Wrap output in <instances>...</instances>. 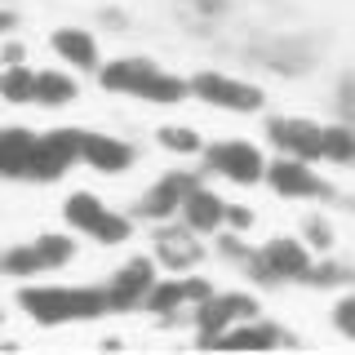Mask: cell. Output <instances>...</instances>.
I'll list each match as a JSON object with an SVG mask.
<instances>
[{"mask_svg":"<svg viewBox=\"0 0 355 355\" xmlns=\"http://www.w3.org/2000/svg\"><path fill=\"white\" fill-rule=\"evenodd\" d=\"M155 142H160L164 151H173V155H205V138H200L196 129H187V125H164L155 133Z\"/></svg>","mask_w":355,"mask_h":355,"instance_id":"obj_25","label":"cell"},{"mask_svg":"<svg viewBox=\"0 0 355 355\" xmlns=\"http://www.w3.org/2000/svg\"><path fill=\"white\" fill-rule=\"evenodd\" d=\"M0 271L14 275V280H31V275H40V271H44V262H40L36 240H31V244H14L9 253H0Z\"/></svg>","mask_w":355,"mask_h":355,"instance_id":"obj_23","label":"cell"},{"mask_svg":"<svg viewBox=\"0 0 355 355\" xmlns=\"http://www.w3.org/2000/svg\"><path fill=\"white\" fill-rule=\"evenodd\" d=\"M324 164H355V125L347 120H333L324 125Z\"/></svg>","mask_w":355,"mask_h":355,"instance_id":"obj_22","label":"cell"},{"mask_svg":"<svg viewBox=\"0 0 355 355\" xmlns=\"http://www.w3.org/2000/svg\"><path fill=\"white\" fill-rule=\"evenodd\" d=\"M36 147V133L31 129H0V178H22Z\"/></svg>","mask_w":355,"mask_h":355,"instance_id":"obj_17","label":"cell"},{"mask_svg":"<svg viewBox=\"0 0 355 355\" xmlns=\"http://www.w3.org/2000/svg\"><path fill=\"white\" fill-rule=\"evenodd\" d=\"M36 249H40V262H44V271H62L67 262L76 258V240L71 236H36Z\"/></svg>","mask_w":355,"mask_h":355,"instance_id":"obj_26","label":"cell"},{"mask_svg":"<svg viewBox=\"0 0 355 355\" xmlns=\"http://www.w3.org/2000/svg\"><path fill=\"white\" fill-rule=\"evenodd\" d=\"M302 240L311 244V253H320V258H324V253L338 249V227H333L324 214H306L302 218Z\"/></svg>","mask_w":355,"mask_h":355,"instance_id":"obj_24","label":"cell"},{"mask_svg":"<svg viewBox=\"0 0 355 355\" xmlns=\"http://www.w3.org/2000/svg\"><path fill=\"white\" fill-rule=\"evenodd\" d=\"M351 214H355V196H351Z\"/></svg>","mask_w":355,"mask_h":355,"instance_id":"obj_34","label":"cell"},{"mask_svg":"<svg viewBox=\"0 0 355 355\" xmlns=\"http://www.w3.org/2000/svg\"><path fill=\"white\" fill-rule=\"evenodd\" d=\"M0 98L14 107H31L36 103V71H31L27 62H14L0 71Z\"/></svg>","mask_w":355,"mask_h":355,"instance_id":"obj_20","label":"cell"},{"mask_svg":"<svg viewBox=\"0 0 355 355\" xmlns=\"http://www.w3.org/2000/svg\"><path fill=\"white\" fill-rule=\"evenodd\" d=\"M266 187L284 200H333V182L315 169V160H297V155H280V160H266Z\"/></svg>","mask_w":355,"mask_h":355,"instance_id":"obj_2","label":"cell"},{"mask_svg":"<svg viewBox=\"0 0 355 355\" xmlns=\"http://www.w3.org/2000/svg\"><path fill=\"white\" fill-rule=\"evenodd\" d=\"M80 142H85V129H49V133H36V147H31V160H27V173L31 182H58V178L80 160Z\"/></svg>","mask_w":355,"mask_h":355,"instance_id":"obj_3","label":"cell"},{"mask_svg":"<svg viewBox=\"0 0 355 355\" xmlns=\"http://www.w3.org/2000/svg\"><path fill=\"white\" fill-rule=\"evenodd\" d=\"M62 218H67V227H71V231L94 236L98 222L107 218V205H103L94 191H71V196H67V205H62Z\"/></svg>","mask_w":355,"mask_h":355,"instance_id":"obj_18","label":"cell"},{"mask_svg":"<svg viewBox=\"0 0 355 355\" xmlns=\"http://www.w3.org/2000/svg\"><path fill=\"white\" fill-rule=\"evenodd\" d=\"M155 284V258H133L107 280V306L111 311H138L142 297Z\"/></svg>","mask_w":355,"mask_h":355,"instance_id":"obj_10","label":"cell"},{"mask_svg":"<svg viewBox=\"0 0 355 355\" xmlns=\"http://www.w3.org/2000/svg\"><path fill=\"white\" fill-rule=\"evenodd\" d=\"M205 169L236 187H258V182H266V155L244 138H227V142L205 147Z\"/></svg>","mask_w":355,"mask_h":355,"instance_id":"obj_6","label":"cell"},{"mask_svg":"<svg viewBox=\"0 0 355 355\" xmlns=\"http://www.w3.org/2000/svg\"><path fill=\"white\" fill-rule=\"evenodd\" d=\"M191 5L200 9V14H227V5H231V0H191Z\"/></svg>","mask_w":355,"mask_h":355,"instance_id":"obj_31","label":"cell"},{"mask_svg":"<svg viewBox=\"0 0 355 355\" xmlns=\"http://www.w3.org/2000/svg\"><path fill=\"white\" fill-rule=\"evenodd\" d=\"M196 187H200V173H164L151 191H142V200L133 209H138V218H147V222H169V218H178L182 200L191 196Z\"/></svg>","mask_w":355,"mask_h":355,"instance_id":"obj_9","label":"cell"},{"mask_svg":"<svg viewBox=\"0 0 355 355\" xmlns=\"http://www.w3.org/2000/svg\"><path fill=\"white\" fill-rule=\"evenodd\" d=\"M14 22H18V18L9 14V9H0V36H5V31H14Z\"/></svg>","mask_w":355,"mask_h":355,"instance_id":"obj_33","label":"cell"},{"mask_svg":"<svg viewBox=\"0 0 355 355\" xmlns=\"http://www.w3.org/2000/svg\"><path fill=\"white\" fill-rule=\"evenodd\" d=\"M333 103H338V120L355 125V67L338 76V89H333Z\"/></svg>","mask_w":355,"mask_h":355,"instance_id":"obj_28","label":"cell"},{"mask_svg":"<svg viewBox=\"0 0 355 355\" xmlns=\"http://www.w3.org/2000/svg\"><path fill=\"white\" fill-rule=\"evenodd\" d=\"M0 58H5V67H14V62L27 58V53H22V44H5V49H0Z\"/></svg>","mask_w":355,"mask_h":355,"instance_id":"obj_32","label":"cell"},{"mask_svg":"<svg viewBox=\"0 0 355 355\" xmlns=\"http://www.w3.org/2000/svg\"><path fill=\"white\" fill-rule=\"evenodd\" d=\"M49 44H53V53H58L67 67H76V71H98V40H94V31L58 27L49 36Z\"/></svg>","mask_w":355,"mask_h":355,"instance_id":"obj_15","label":"cell"},{"mask_svg":"<svg viewBox=\"0 0 355 355\" xmlns=\"http://www.w3.org/2000/svg\"><path fill=\"white\" fill-rule=\"evenodd\" d=\"M253 222H258V214L253 209H244V205H227V231H253Z\"/></svg>","mask_w":355,"mask_h":355,"instance_id":"obj_30","label":"cell"},{"mask_svg":"<svg viewBox=\"0 0 355 355\" xmlns=\"http://www.w3.org/2000/svg\"><path fill=\"white\" fill-rule=\"evenodd\" d=\"M80 160L98 173H129L133 160H138V151H133L125 138H111V133H85Z\"/></svg>","mask_w":355,"mask_h":355,"instance_id":"obj_12","label":"cell"},{"mask_svg":"<svg viewBox=\"0 0 355 355\" xmlns=\"http://www.w3.org/2000/svg\"><path fill=\"white\" fill-rule=\"evenodd\" d=\"M129 236H133V218L116 214V209H107V218L98 222V231H94L89 240H98V244H107V249H111V244H125Z\"/></svg>","mask_w":355,"mask_h":355,"instance_id":"obj_27","label":"cell"},{"mask_svg":"<svg viewBox=\"0 0 355 355\" xmlns=\"http://www.w3.org/2000/svg\"><path fill=\"white\" fill-rule=\"evenodd\" d=\"M0 324H5V311H0Z\"/></svg>","mask_w":355,"mask_h":355,"instance_id":"obj_35","label":"cell"},{"mask_svg":"<svg viewBox=\"0 0 355 355\" xmlns=\"http://www.w3.org/2000/svg\"><path fill=\"white\" fill-rule=\"evenodd\" d=\"M18 306L27 311L36 324L44 329H58V324H71V320H98L107 315V288L98 284H76V288H62V284H22L18 288Z\"/></svg>","mask_w":355,"mask_h":355,"instance_id":"obj_1","label":"cell"},{"mask_svg":"<svg viewBox=\"0 0 355 355\" xmlns=\"http://www.w3.org/2000/svg\"><path fill=\"white\" fill-rule=\"evenodd\" d=\"M155 262H160V266H169V271L173 275H187V271H196V266L200 262H205V244H200V236H196V231L191 227H187V222H182V227H173V218L169 222H155Z\"/></svg>","mask_w":355,"mask_h":355,"instance_id":"obj_8","label":"cell"},{"mask_svg":"<svg viewBox=\"0 0 355 355\" xmlns=\"http://www.w3.org/2000/svg\"><path fill=\"white\" fill-rule=\"evenodd\" d=\"M280 342H288L284 329L258 324V315H253V320H240V324H231V329L218 338V347H227V351H271V347H280Z\"/></svg>","mask_w":355,"mask_h":355,"instance_id":"obj_16","label":"cell"},{"mask_svg":"<svg viewBox=\"0 0 355 355\" xmlns=\"http://www.w3.org/2000/svg\"><path fill=\"white\" fill-rule=\"evenodd\" d=\"M333 329L347 342H355V288H347V293L333 302Z\"/></svg>","mask_w":355,"mask_h":355,"instance_id":"obj_29","label":"cell"},{"mask_svg":"<svg viewBox=\"0 0 355 355\" xmlns=\"http://www.w3.org/2000/svg\"><path fill=\"white\" fill-rule=\"evenodd\" d=\"M191 98L218 107V111H236V116H253V111L266 107V94L249 80H236V76L222 71H196L191 76Z\"/></svg>","mask_w":355,"mask_h":355,"instance_id":"obj_4","label":"cell"},{"mask_svg":"<svg viewBox=\"0 0 355 355\" xmlns=\"http://www.w3.org/2000/svg\"><path fill=\"white\" fill-rule=\"evenodd\" d=\"M302 284L306 288H351L355 284V266H347V262L333 258V253H324L320 262H311V271L302 275Z\"/></svg>","mask_w":355,"mask_h":355,"instance_id":"obj_21","label":"cell"},{"mask_svg":"<svg viewBox=\"0 0 355 355\" xmlns=\"http://www.w3.org/2000/svg\"><path fill=\"white\" fill-rule=\"evenodd\" d=\"M191 315H196V342L200 347H218V338L231 324L258 315V297L253 293H209Z\"/></svg>","mask_w":355,"mask_h":355,"instance_id":"obj_5","label":"cell"},{"mask_svg":"<svg viewBox=\"0 0 355 355\" xmlns=\"http://www.w3.org/2000/svg\"><path fill=\"white\" fill-rule=\"evenodd\" d=\"M178 218H182L187 227L196 231V236H218V231L227 227V200H222L218 191H209V187L200 182L196 191L182 200V209H178Z\"/></svg>","mask_w":355,"mask_h":355,"instance_id":"obj_14","label":"cell"},{"mask_svg":"<svg viewBox=\"0 0 355 355\" xmlns=\"http://www.w3.org/2000/svg\"><path fill=\"white\" fill-rule=\"evenodd\" d=\"M262 258L266 266H271L275 275L288 284V280H297L302 284V275L311 271V262H315V253H311V244L302 236H271L262 244Z\"/></svg>","mask_w":355,"mask_h":355,"instance_id":"obj_11","label":"cell"},{"mask_svg":"<svg viewBox=\"0 0 355 355\" xmlns=\"http://www.w3.org/2000/svg\"><path fill=\"white\" fill-rule=\"evenodd\" d=\"M80 98V85L67 71H36V107H71Z\"/></svg>","mask_w":355,"mask_h":355,"instance_id":"obj_19","label":"cell"},{"mask_svg":"<svg viewBox=\"0 0 355 355\" xmlns=\"http://www.w3.org/2000/svg\"><path fill=\"white\" fill-rule=\"evenodd\" d=\"M160 71L151 58H116L107 67H98V85L107 89V94H129V98H142V89L151 85V76Z\"/></svg>","mask_w":355,"mask_h":355,"instance_id":"obj_13","label":"cell"},{"mask_svg":"<svg viewBox=\"0 0 355 355\" xmlns=\"http://www.w3.org/2000/svg\"><path fill=\"white\" fill-rule=\"evenodd\" d=\"M266 138L280 155L297 160H324V125L306 116H271L266 120Z\"/></svg>","mask_w":355,"mask_h":355,"instance_id":"obj_7","label":"cell"}]
</instances>
